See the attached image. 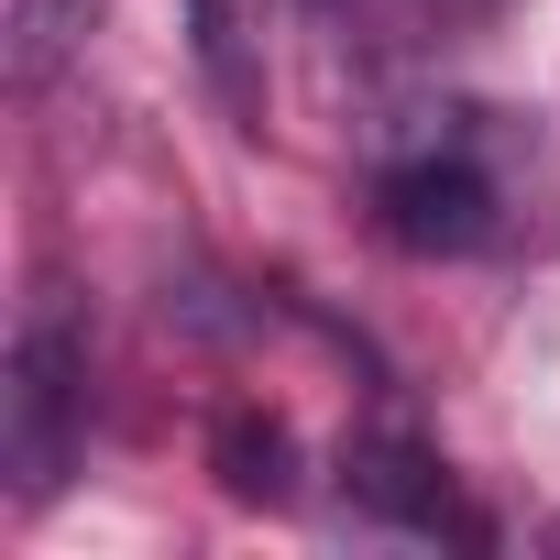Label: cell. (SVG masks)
<instances>
[{
	"label": "cell",
	"instance_id": "6da1fadb",
	"mask_svg": "<svg viewBox=\"0 0 560 560\" xmlns=\"http://www.w3.org/2000/svg\"><path fill=\"white\" fill-rule=\"evenodd\" d=\"M78 440H89V330L45 298L23 319V341H12V385H0V462H12V494L45 505L67 483Z\"/></svg>",
	"mask_w": 560,
	"mask_h": 560
},
{
	"label": "cell",
	"instance_id": "7a4b0ae2",
	"mask_svg": "<svg viewBox=\"0 0 560 560\" xmlns=\"http://www.w3.org/2000/svg\"><path fill=\"white\" fill-rule=\"evenodd\" d=\"M374 220H385L396 253L462 264V253H483V242L505 231V187H494V165H483L472 132H429V143H407V154L374 176Z\"/></svg>",
	"mask_w": 560,
	"mask_h": 560
},
{
	"label": "cell",
	"instance_id": "3957f363",
	"mask_svg": "<svg viewBox=\"0 0 560 560\" xmlns=\"http://www.w3.org/2000/svg\"><path fill=\"white\" fill-rule=\"evenodd\" d=\"M341 483H352V505L385 516V527H418V538H483V527L462 516V494H451V462H440L429 440H407V429L352 440V451H341Z\"/></svg>",
	"mask_w": 560,
	"mask_h": 560
},
{
	"label": "cell",
	"instance_id": "277c9868",
	"mask_svg": "<svg viewBox=\"0 0 560 560\" xmlns=\"http://www.w3.org/2000/svg\"><path fill=\"white\" fill-rule=\"evenodd\" d=\"M209 472H220L242 505H287V494H298V429L275 418V407H220Z\"/></svg>",
	"mask_w": 560,
	"mask_h": 560
}]
</instances>
